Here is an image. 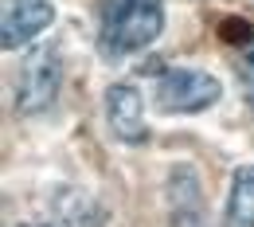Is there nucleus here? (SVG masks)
<instances>
[{"label":"nucleus","mask_w":254,"mask_h":227,"mask_svg":"<svg viewBox=\"0 0 254 227\" xmlns=\"http://www.w3.org/2000/svg\"><path fill=\"white\" fill-rule=\"evenodd\" d=\"M164 32V4L160 0H106L98 47L110 63L145 51Z\"/></svg>","instance_id":"1"},{"label":"nucleus","mask_w":254,"mask_h":227,"mask_svg":"<svg viewBox=\"0 0 254 227\" xmlns=\"http://www.w3.org/2000/svg\"><path fill=\"white\" fill-rule=\"evenodd\" d=\"M219 94L223 86L215 75L191 71V67H168L157 75L153 106L160 114H199V110H211L219 102Z\"/></svg>","instance_id":"2"},{"label":"nucleus","mask_w":254,"mask_h":227,"mask_svg":"<svg viewBox=\"0 0 254 227\" xmlns=\"http://www.w3.org/2000/svg\"><path fill=\"white\" fill-rule=\"evenodd\" d=\"M59 82H63V63H59V51L55 47H43L32 51L28 63L20 71V86H16V110L20 114H43L55 94H59Z\"/></svg>","instance_id":"3"},{"label":"nucleus","mask_w":254,"mask_h":227,"mask_svg":"<svg viewBox=\"0 0 254 227\" xmlns=\"http://www.w3.org/2000/svg\"><path fill=\"white\" fill-rule=\"evenodd\" d=\"M106 122L114 137H122L126 145H141L149 137V126H145V98L133 82H114L106 90Z\"/></svg>","instance_id":"4"},{"label":"nucleus","mask_w":254,"mask_h":227,"mask_svg":"<svg viewBox=\"0 0 254 227\" xmlns=\"http://www.w3.org/2000/svg\"><path fill=\"white\" fill-rule=\"evenodd\" d=\"M55 20V4L51 0H12L4 8V24H0V43L4 51H16L24 43H32L39 32H47Z\"/></svg>","instance_id":"5"},{"label":"nucleus","mask_w":254,"mask_h":227,"mask_svg":"<svg viewBox=\"0 0 254 227\" xmlns=\"http://www.w3.org/2000/svg\"><path fill=\"white\" fill-rule=\"evenodd\" d=\"M227 220L235 227H254V164H243L235 172V180H231Z\"/></svg>","instance_id":"6"},{"label":"nucleus","mask_w":254,"mask_h":227,"mask_svg":"<svg viewBox=\"0 0 254 227\" xmlns=\"http://www.w3.org/2000/svg\"><path fill=\"white\" fill-rule=\"evenodd\" d=\"M219 39H227V43H251V24L247 20H223L219 24Z\"/></svg>","instance_id":"7"},{"label":"nucleus","mask_w":254,"mask_h":227,"mask_svg":"<svg viewBox=\"0 0 254 227\" xmlns=\"http://www.w3.org/2000/svg\"><path fill=\"white\" fill-rule=\"evenodd\" d=\"M24 227H90V216H82V212H66L59 220H47V224H24Z\"/></svg>","instance_id":"8"},{"label":"nucleus","mask_w":254,"mask_h":227,"mask_svg":"<svg viewBox=\"0 0 254 227\" xmlns=\"http://www.w3.org/2000/svg\"><path fill=\"white\" fill-rule=\"evenodd\" d=\"M239 75H243V78L254 86V39L243 47V55H239Z\"/></svg>","instance_id":"9"}]
</instances>
